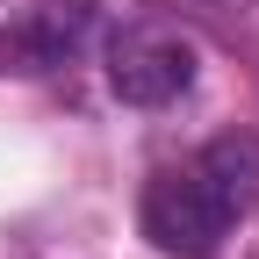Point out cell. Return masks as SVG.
Here are the masks:
<instances>
[{
  "label": "cell",
  "mask_w": 259,
  "mask_h": 259,
  "mask_svg": "<svg viewBox=\"0 0 259 259\" xmlns=\"http://www.w3.org/2000/svg\"><path fill=\"white\" fill-rule=\"evenodd\" d=\"M87 36H94V0H36L0 29V72H22V79L58 72Z\"/></svg>",
  "instance_id": "3"
},
{
  "label": "cell",
  "mask_w": 259,
  "mask_h": 259,
  "mask_svg": "<svg viewBox=\"0 0 259 259\" xmlns=\"http://www.w3.org/2000/svg\"><path fill=\"white\" fill-rule=\"evenodd\" d=\"M187 79H194V51L166 29H122L108 44V87L130 108H166L187 94Z\"/></svg>",
  "instance_id": "2"
},
{
  "label": "cell",
  "mask_w": 259,
  "mask_h": 259,
  "mask_svg": "<svg viewBox=\"0 0 259 259\" xmlns=\"http://www.w3.org/2000/svg\"><path fill=\"white\" fill-rule=\"evenodd\" d=\"M231 231V209L216 202V187L202 173H158L144 187V238L166 252V259H209Z\"/></svg>",
  "instance_id": "1"
},
{
  "label": "cell",
  "mask_w": 259,
  "mask_h": 259,
  "mask_svg": "<svg viewBox=\"0 0 259 259\" xmlns=\"http://www.w3.org/2000/svg\"><path fill=\"white\" fill-rule=\"evenodd\" d=\"M194 173L216 187V202L231 209V216H238V209H252V202H259V137H252V130L216 137V144L202 151V166H194Z\"/></svg>",
  "instance_id": "4"
}]
</instances>
